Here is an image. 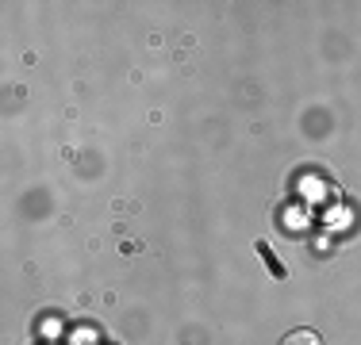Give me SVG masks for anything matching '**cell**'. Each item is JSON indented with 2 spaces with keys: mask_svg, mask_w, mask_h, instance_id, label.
I'll use <instances>...</instances> for the list:
<instances>
[{
  "mask_svg": "<svg viewBox=\"0 0 361 345\" xmlns=\"http://www.w3.org/2000/svg\"><path fill=\"white\" fill-rule=\"evenodd\" d=\"M254 249H257V257H262V265L273 272V280H288V269L281 265V257L273 253V246H269V242H265V238H257V242H254Z\"/></svg>",
  "mask_w": 361,
  "mask_h": 345,
  "instance_id": "obj_1",
  "label": "cell"
},
{
  "mask_svg": "<svg viewBox=\"0 0 361 345\" xmlns=\"http://www.w3.org/2000/svg\"><path fill=\"white\" fill-rule=\"evenodd\" d=\"M281 345H323V338L315 330H307V326H300V330H288L281 338Z\"/></svg>",
  "mask_w": 361,
  "mask_h": 345,
  "instance_id": "obj_2",
  "label": "cell"
}]
</instances>
